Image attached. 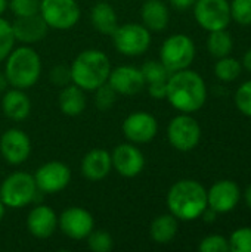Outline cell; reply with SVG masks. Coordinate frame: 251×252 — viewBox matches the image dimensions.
<instances>
[{
	"label": "cell",
	"mask_w": 251,
	"mask_h": 252,
	"mask_svg": "<svg viewBox=\"0 0 251 252\" xmlns=\"http://www.w3.org/2000/svg\"><path fill=\"white\" fill-rule=\"evenodd\" d=\"M166 99L182 114L197 112L207 100L206 83L198 72L189 68L172 72L167 78Z\"/></svg>",
	"instance_id": "6da1fadb"
},
{
	"label": "cell",
	"mask_w": 251,
	"mask_h": 252,
	"mask_svg": "<svg viewBox=\"0 0 251 252\" xmlns=\"http://www.w3.org/2000/svg\"><path fill=\"white\" fill-rule=\"evenodd\" d=\"M167 207L178 220H197L207 208V190L197 180H179L167 193Z\"/></svg>",
	"instance_id": "7a4b0ae2"
},
{
	"label": "cell",
	"mask_w": 251,
	"mask_h": 252,
	"mask_svg": "<svg viewBox=\"0 0 251 252\" xmlns=\"http://www.w3.org/2000/svg\"><path fill=\"white\" fill-rule=\"evenodd\" d=\"M111 69V61L107 53L98 49H87L78 53L70 66L71 83L84 92H93L108 81Z\"/></svg>",
	"instance_id": "3957f363"
},
{
	"label": "cell",
	"mask_w": 251,
	"mask_h": 252,
	"mask_svg": "<svg viewBox=\"0 0 251 252\" xmlns=\"http://www.w3.org/2000/svg\"><path fill=\"white\" fill-rule=\"evenodd\" d=\"M4 61V75L9 86L27 90L38 81L41 75V59L30 44L12 49Z\"/></svg>",
	"instance_id": "277c9868"
},
{
	"label": "cell",
	"mask_w": 251,
	"mask_h": 252,
	"mask_svg": "<svg viewBox=\"0 0 251 252\" xmlns=\"http://www.w3.org/2000/svg\"><path fill=\"white\" fill-rule=\"evenodd\" d=\"M34 177L24 171L9 174L0 185V201L6 208L19 210L30 205L37 196Z\"/></svg>",
	"instance_id": "5b68a950"
},
{
	"label": "cell",
	"mask_w": 251,
	"mask_h": 252,
	"mask_svg": "<svg viewBox=\"0 0 251 252\" xmlns=\"http://www.w3.org/2000/svg\"><path fill=\"white\" fill-rule=\"evenodd\" d=\"M194 59L195 44L186 34H173L161 44L160 61L170 74L189 68Z\"/></svg>",
	"instance_id": "8992f818"
},
{
	"label": "cell",
	"mask_w": 251,
	"mask_h": 252,
	"mask_svg": "<svg viewBox=\"0 0 251 252\" xmlns=\"http://www.w3.org/2000/svg\"><path fill=\"white\" fill-rule=\"evenodd\" d=\"M111 35L115 50L124 56H141L151 46V31L143 24L129 22L118 25Z\"/></svg>",
	"instance_id": "52a82bcc"
},
{
	"label": "cell",
	"mask_w": 251,
	"mask_h": 252,
	"mask_svg": "<svg viewBox=\"0 0 251 252\" xmlns=\"http://www.w3.org/2000/svg\"><path fill=\"white\" fill-rule=\"evenodd\" d=\"M38 13L49 28L67 31L78 22L81 10L75 0H40Z\"/></svg>",
	"instance_id": "ba28073f"
},
{
	"label": "cell",
	"mask_w": 251,
	"mask_h": 252,
	"mask_svg": "<svg viewBox=\"0 0 251 252\" xmlns=\"http://www.w3.org/2000/svg\"><path fill=\"white\" fill-rule=\"evenodd\" d=\"M167 137L175 149L180 152H189L200 143L201 127L198 121L191 117V114H180L170 121Z\"/></svg>",
	"instance_id": "9c48e42d"
},
{
	"label": "cell",
	"mask_w": 251,
	"mask_h": 252,
	"mask_svg": "<svg viewBox=\"0 0 251 252\" xmlns=\"http://www.w3.org/2000/svg\"><path fill=\"white\" fill-rule=\"evenodd\" d=\"M194 15L201 28L210 31L226 30L231 22V4L228 0H197Z\"/></svg>",
	"instance_id": "30bf717a"
},
{
	"label": "cell",
	"mask_w": 251,
	"mask_h": 252,
	"mask_svg": "<svg viewBox=\"0 0 251 252\" xmlns=\"http://www.w3.org/2000/svg\"><path fill=\"white\" fill-rule=\"evenodd\" d=\"M33 177L40 192L58 193L70 185L71 170L61 161H50L40 165Z\"/></svg>",
	"instance_id": "8fae6325"
},
{
	"label": "cell",
	"mask_w": 251,
	"mask_h": 252,
	"mask_svg": "<svg viewBox=\"0 0 251 252\" xmlns=\"http://www.w3.org/2000/svg\"><path fill=\"white\" fill-rule=\"evenodd\" d=\"M123 133L124 137L135 145L151 142L158 133V121L157 118L143 111L132 112L123 121Z\"/></svg>",
	"instance_id": "7c38bea8"
},
{
	"label": "cell",
	"mask_w": 251,
	"mask_h": 252,
	"mask_svg": "<svg viewBox=\"0 0 251 252\" xmlns=\"http://www.w3.org/2000/svg\"><path fill=\"white\" fill-rule=\"evenodd\" d=\"M58 226L70 239L83 241L95 229V220L87 210L81 207H70L61 214V217H58Z\"/></svg>",
	"instance_id": "4fadbf2b"
},
{
	"label": "cell",
	"mask_w": 251,
	"mask_h": 252,
	"mask_svg": "<svg viewBox=\"0 0 251 252\" xmlns=\"http://www.w3.org/2000/svg\"><path fill=\"white\" fill-rule=\"evenodd\" d=\"M0 154L10 165H21L31 154V140L21 128H9L0 137Z\"/></svg>",
	"instance_id": "5bb4252c"
},
{
	"label": "cell",
	"mask_w": 251,
	"mask_h": 252,
	"mask_svg": "<svg viewBox=\"0 0 251 252\" xmlns=\"http://www.w3.org/2000/svg\"><path fill=\"white\" fill-rule=\"evenodd\" d=\"M111 162L112 168L120 176L132 179L142 173L145 167V157L135 143H121L112 151Z\"/></svg>",
	"instance_id": "9a60e30c"
},
{
	"label": "cell",
	"mask_w": 251,
	"mask_h": 252,
	"mask_svg": "<svg viewBox=\"0 0 251 252\" xmlns=\"http://www.w3.org/2000/svg\"><path fill=\"white\" fill-rule=\"evenodd\" d=\"M241 198V190L238 185L232 180H220L215 183L207 192V207L217 214H225L232 211Z\"/></svg>",
	"instance_id": "2e32d148"
},
{
	"label": "cell",
	"mask_w": 251,
	"mask_h": 252,
	"mask_svg": "<svg viewBox=\"0 0 251 252\" xmlns=\"http://www.w3.org/2000/svg\"><path fill=\"white\" fill-rule=\"evenodd\" d=\"M108 83L117 92V94L124 96H132L142 92L146 84L141 68H135L130 65H121L111 69Z\"/></svg>",
	"instance_id": "e0dca14e"
},
{
	"label": "cell",
	"mask_w": 251,
	"mask_h": 252,
	"mask_svg": "<svg viewBox=\"0 0 251 252\" xmlns=\"http://www.w3.org/2000/svg\"><path fill=\"white\" fill-rule=\"evenodd\" d=\"M27 229L34 238L47 239L58 229V216L47 205H36L28 213Z\"/></svg>",
	"instance_id": "ac0fdd59"
},
{
	"label": "cell",
	"mask_w": 251,
	"mask_h": 252,
	"mask_svg": "<svg viewBox=\"0 0 251 252\" xmlns=\"http://www.w3.org/2000/svg\"><path fill=\"white\" fill-rule=\"evenodd\" d=\"M12 30L16 41H21L22 44H34L46 37L49 27L41 15L37 13L33 16L16 18L12 24Z\"/></svg>",
	"instance_id": "d6986e66"
},
{
	"label": "cell",
	"mask_w": 251,
	"mask_h": 252,
	"mask_svg": "<svg viewBox=\"0 0 251 252\" xmlns=\"http://www.w3.org/2000/svg\"><path fill=\"white\" fill-rule=\"evenodd\" d=\"M81 174L90 182L104 180L112 170L111 154L105 149H92L89 151L80 165Z\"/></svg>",
	"instance_id": "ffe728a7"
},
{
	"label": "cell",
	"mask_w": 251,
	"mask_h": 252,
	"mask_svg": "<svg viewBox=\"0 0 251 252\" xmlns=\"http://www.w3.org/2000/svg\"><path fill=\"white\" fill-rule=\"evenodd\" d=\"M1 111L12 121H24L31 112V100L21 89L6 90L1 97Z\"/></svg>",
	"instance_id": "44dd1931"
},
{
	"label": "cell",
	"mask_w": 251,
	"mask_h": 252,
	"mask_svg": "<svg viewBox=\"0 0 251 252\" xmlns=\"http://www.w3.org/2000/svg\"><path fill=\"white\" fill-rule=\"evenodd\" d=\"M141 18L143 25L149 31L160 32L167 28L170 21L169 7L161 0H146L141 9Z\"/></svg>",
	"instance_id": "7402d4cb"
},
{
	"label": "cell",
	"mask_w": 251,
	"mask_h": 252,
	"mask_svg": "<svg viewBox=\"0 0 251 252\" xmlns=\"http://www.w3.org/2000/svg\"><path fill=\"white\" fill-rule=\"evenodd\" d=\"M58 105L61 112L68 117H77L83 114L87 105L84 90L75 86L74 83L64 86L58 96Z\"/></svg>",
	"instance_id": "603a6c76"
},
{
	"label": "cell",
	"mask_w": 251,
	"mask_h": 252,
	"mask_svg": "<svg viewBox=\"0 0 251 252\" xmlns=\"http://www.w3.org/2000/svg\"><path fill=\"white\" fill-rule=\"evenodd\" d=\"M90 22L93 28L105 35H111L118 27V19L114 7L107 1L96 3L90 10Z\"/></svg>",
	"instance_id": "cb8c5ba5"
},
{
	"label": "cell",
	"mask_w": 251,
	"mask_h": 252,
	"mask_svg": "<svg viewBox=\"0 0 251 252\" xmlns=\"http://www.w3.org/2000/svg\"><path fill=\"white\" fill-rule=\"evenodd\" d=\"M178 219L173 214H163L152 220L149 226V236L155 244H170L178 235Z\"/></svg>",
	"instance_id": "d4e9b609"
},
{
	"label": "cell",
	"mask_w": 251,
	"mask_h": 252,
	"mask_svg": "<svg viewBox=\"0 0 251 252\" xmlns=\"http://www.w3.org/2000/svg\"><path fill=\"white\" fill-rule=\"evenodd\" d=\"M207 47H209V52L215 58L220 59V58L229 56L234 47V41H232L231 34L226 30L210 31V35L207 38Z\"/></svg>",
	"instance_id": "484cf974"
},
{
	"label": "cell",
	"mask_w": 251,
	"mask_h": 252,
	"mask_svg": "<svg viewBox=\"0 0 251 252\" xmlns=\"http://www.w3.org/2000/svg\"><path fill=\"white\" fill-rule=\"evenodd\" d=\"M243 71V63L235 59V58H220L215 66V74L219 80L225 81V83H231L234 80H237L241 75Z\"/></svg>",
	"instance_id": "4316f807"
},
{
	"label": "cell",
	"mask_w": 251,
	"mask_h": 252,
	"mask_svg": "<svg viewBox=\"0 0 251 252\" xmlns=\"http://www.w3.org/2000/svg\"><path fill=\"white\" fill-rule=\"evenodd\" d=\"M142 75L145 78V83H157V81H167L170 72L167 68L161 63V61H146L142 68Z\"/></svg>",
	"instance_id": "83f0119b"
},
{
	"label": "cell",
	"mask_w": 251,
	"mask_h": 252,
	"mask_svg": "<svg viewBox=\"0 0 251 252\" xmlns=\"http://www.w3.org/2000/svg\"><path fill=\"white\" fill-rule=\"evenodd\" d=\"M15 35L12 30V24L0 16V63L7 58L15 46Z\"/></svg>",
	"instance_id": "f1b7e54d"
},
{
	"label": "cell",
	"mask_w": 251,
	"mask_h": 252,
	"mask_svg": "<svg viewBox=\"0 0 251 252\" xmlns=\"http://www.w3.org/2000/svg\"><path fill=\"white\" fill-rule=\"evenodd\" d=\"M86 239L89 250L93 252H109L114 247L112 236L102 230H92Z\"/></svg>",
	"instance_id": "f546056e"
},
{
	"label": "cell",
	"mask_w": 251,
	"mask_h": 252,
	"mask_svg": "<svg viewBox=\"0 0 251 252\" xmlns=\"http://www.w3.org/2000/svg\"><path fill=\"white\" fill-rule=\"evenodd\" d=\"M95 92V106L99 111H109L117 99V92L109 86V83L107 81L105 84L99 86Z\"/></svg>",
	"instance_id": "4dcf8cb0"
},
{
	"label": "cell",
	"mask_w": 251,
	"mask_h": 252,
	"mask_svg": "<svg viewBox=\"0 0 251 252\" xmlns=\"http://www.w3.org/2000/svg\"><path fill=\"white\" fill-rule=\"evenodd\" d=\"M229 250L234 252H251V227H240L229 238Z\"/></svg>",
	"instance_id": "1f68e13d"
},
{
	"label": "cell",
	"mask_w": 251,
	"mask_h": 252,
	"mask_svg": "<svg viewBox=\"0 0 251 252\" xmlns=\"http://www.w3.org/2000/svg\"><path fill=\"white\" fill-rule=\"evenodd\" d=\"M7 7L16 18L33 16L40 12V0H10Z\"/></svg>",
	"instance_id": "d6a6232c"
},
{
	"label": "cell",
	"mask_w": 251,
	"mask_h": 252,
	"mask_svg": "<svg viewBox=\"0 0 251 252\" xmlns=\"http://www.w3.org/2000/svg\"><path fill=\"white\" fill-rule=\"evenodd\" d=\"M231 18L240 25H251V0H232Z\"/></svg>",
	"instance_id": "836d02e7"
},
{
	"label": "cell",
	"mask_w": 251,
	"mask_h": 252,
	"mask_svg": "<svg viewBox=\"0 0 251 252\" xmlns=\"http://www.w3.org/2000/svg\"><path fill=\"white\" fill-rule=\"evenodd\" d=\"M198 250L201 252H228L229 250V242L225 236L222 235H210L206 236L200 245Z\"/></svg>",
	"instance_id": "e575fe53"
},
{
	"label": "cell",
	"mask_w": 251,
	"mask_h": 252,
	"mask_svg": "<svg viewBox=\"0 0 251 252\" xmlns=\"http://www.w3.org/2000/svg\"><path fill=\"white\" fill-rule=\"evenodd\" d=\"M235 105L241 114L251 118V80L238 87L235 93Z\"/></svg>",
	"instance_id": "d590c367"
},
{
	"label": "cell",
	"mask_w": 251,
	"mask_h": 252,
	"mask_svg": "<svg viewBox=\"0 0 251 252\" xmlns=\"http://www.w3.org/2000/svg\"><path fill=\"white\" fill-rule=\"evenodd\" d=\"M50 81L58 86V87H64L67 84L71 83V71H70V66H65V65H56L52 68L50 71Z\"/></svg>",
	"instance_id": "8d00e7d4"
},
{
	"label": "cell",
	"mask_w": 251,
	"mask_h": 252,
	"mask_svg": "<svg viewBox=\"0 0 251 252\" xmlns=\"http://www.w3.org/2000/svg\"><path fill=\"white\" fill-rule=\"evenodd\" d=\"M148 93L152 99L161 100L167 96V81H157L148 84Z\"/></svg>",
	"instance_id": "74e56055"
},
{
	"label": "cell",
	"mask_w": 251,
	"mask_h": 252,
	"mask_svg": "<svg viewBox=\"0 0 251 252\" xmlns=\"http://www.w3.org/2000/svg\"><path fill=\"white\" fill-rule=\"evenodd\" d=\"M195 1H197V0H170V3H172L176 9H180V10L189 9L191 6H194Z\"/></svg>",
	"instance_id": "f35d334b"
},
{
	"label": "cell",
	"mask_w": 251,
	"mask_h": 252,
	"mask_svg": "<svg viewBox=\"0 0 251 252\" xmlns=\"http://www.w3.org/2000/svg\"><path fill=\"white\" fill-rule=\"evenodd\" d=\"M7 87H9V81L6 78V75H4V72H0V94L4 93L7 90Z\"/></svg>",
	"instance_id": "ab89813d"
},
{
	"label": "cell",
	"mask_w": 251,
	"mask_h": 252,
	"mask_svg": "<svg viewBox=\"0 0 251 252\" xmlns=\"http://www.w3.org/2000/svg\"><path fill=\"white\" fill-rule=\"evenodd\" d=\"M243 63H244V68L246 69H249L251 72V47L246 52V55H244V59H243Z\"/></svg>",
	"instance_id": "60d3db41"
},
{
	"label": "cell",
	"mask_w": 251,
	"mask_h": 252,
	"mask_svg": "<svg viewBox=\"0 0 251 252\" xmlns=\"http://www.w3.org/2000/svg\"><path fill=\"white\" fill-rule=\"evenodd\" d=\"M244 198H246V204H247V207L251 210V185L247 188V189H246Z\"/></svg>",
	"instance_id": "b9f144b4"
},
{
	"label": "cell",
	"mask_w": 251,
	"mask_h": 252,
	"mask_svg": "<svg viewBox=\"0 0 251 252\" xmlns=\"http://www.w3.org/2000/svg\"><path fill=\"white\" fill-rule=\"evenodd\" d=\"M6 9H7V0H0V16L4 13Z\"/></svg>",
	"instance_id": "7bdbcfd3"
},
{
	"label": "cell",
	"mask_w": 251,
	"mask_h": 252,
	"mask_svg": "<svg viewBox=\"0 0 251 252\" xmlns=\"http://www.w3.org/2000/svg\"><path fill=\"white\" fill-rule=\"evenodd\" d=\"M4 211H6V207H4V204L0 201V221H1L3 217H4Z\"/></svg>",
	"instance_id": "ee69618b"
}]
</instances>
